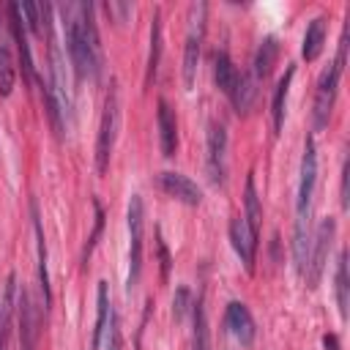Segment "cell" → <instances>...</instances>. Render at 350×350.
Segmentation results:
<instances>
[{
    "label": "cell",
    "instance_id": "obj_7",
    "mask_svg": "<svg viewBox=\"0 0 350 350\" xmlns=\"http://www.w3.org/2000/svg\"><path fill=\"white\" fill-rule=\"evenodd\" d=\"M334 232H336V221L328 216L317 224V232H314V241H309V257H306V282L309 287H317L320 276H323V268H325V260H328V249H331V241H334Z\"/></svg>",
    "mask_w": 350,
    "mask_h": 350
},
{
    "label": "cell",
    "instance_id": "obj_31",
    "mask_svg": "<svg viewBox=\"0 0 350 350\" xmlns=\"http://www.w3.org/2000/svg\"><path fill=\"white\" fill-rule=\"evenodd\" d=\"M112 350H120V345H118V339H115V342H112Z\"/></svg>",
    "mask_w": 350,
    "mask_h": 350
},
{
    "label": "cell",
    "instance_id": "obj_28",
    "mask_svg": "<svg viewBox=\"0 0 350 350\" xmlns=\"http://www.w3.org/2000/svg\"><path fill=\"white\" fill-rule=\"evenodd\" d=\"M183 309H186V290H178V301H175V320H183Z\"/></svg>",
    "mask_w": 350,
    "mask_h": 350
},
{
    "label": "cell",
    "instance_id": "obj_13",
    "mask_svg": "<svg viewBox=\"0 0 350 350\" xmlns=\"http://www.w3.org/2000/svg\"><path fill=\"white\" fill-rule=\"evenodd\" d=\"M19 339H22V350H36V336H38V320L36 312L30 306V295L22 290L19 293Z\"/></svg>",
    "mask_w": 350,
    "mask_h": 350
},
{
    "label": "cell",
    "instance_id": "obj_14",
    "mask_svg": "<svg viewBox=\"0 0 350 350\" xmlns=\"http://www.w3.org/2000/svg\"><path fill=\"white\" fill-rule=\"evenodd\" d=\"M98 312H96V328H93V339H90V350H101V342L107 336V325L112 320V309H109V287L107 282H98Z\"/></svg>",
    "mask_w": 350,
    "mask_h": 350
},
{
    "label": "cell",
    "instance_id": "obj_4",
    "mask_svg": "<svg viewBox=\"0 0 350 350\" xmlns=\"http://www.w3.org/2000/svg\"><path fill=\"white\" fill-rule=\"evenodd\" d=\"M205 3H194L189 11V33L183 44V85L186 90L194 88L197 79V63H200V46H202V33H205Z\"/></svg>",
    "mask_w": 350,
    "mask_h": 350
},
{
    "label": "cell",
    "instance_id": "obj_3",
    "mask_svg": "<svg viewBox=\"0 0 350 350\" xmlns=\"http://www.w3.org/2000/svg\"><path fill=\"white\" fill-rule=\"evenodd\" d=\"M345 55H347V30L342 33V41H339V52H336V60L323 71L320 82H317V93H314V129H323L331 118V109H334V98H336V88H339V77H342V68H345Z\"/></svg>",
    "mask_w": 350,
    "mask_h": 350
},
{
    "label": "cell",
    "instance_id": "obj_21",
    "mask_svg": "<svg viewBox=\"0 0 350 350\" xmlns=\"http://www.w3.org/2000/svg\"><path fill=\"white\" fill-rule=\"evenodd\" d=\"M243 202H246V216H243V221L249 224L252 235L257 238V232H260V219H262V208H260V197H257V189H254V178H246V197H243Z\"/></svg>",
    "mask_w": 350,
    "mask_h": 350
},
{
    "label": "cell",
    "instance_id": "obj_1",
    "mask_svg": "<svg viewBox=\"0 0 350 350\" xmlns=\"http://www.w3.org/2000/svg\"><path fill=\"white\" fill-rule=\"evenodd\" d=\"M314 183H317V150L314 142L306 139L304 159H301V183H298V200H295V232H293V257L298 273L306 268L309 257V221H312V200H314Z\"/></svg>",
    "mask_w": 350,
    "mask_h": 350
},
{
    "label": "cell",
    "instance_id": "obj_30",
    "mask_svg": "<svg viewBox=\"0 0 350 350\" xmlns=\"http://www.w3.org/2000/svg\"><path fill=\"white\" fill-rule=\"evenodd\" d=\"M323 345H325V350H339V339H336L334 334H328V336L323 339Z\"/></svg>",
    "mask_w": 350,
    "mask_h": 350
},
{
    "label": "cell",
    "instance_id": "obj_9",
    "mask_svg": "<svg viewBox=\"0 0 350 350\" xmlns=\"http://www.w3.org/2000/svg\"><path fill=\"white\" fill-rule=\"evenodd\" d=\"M159 183H161V189H164L170 197H175V200L183 202V205H200V200H202L200 186H197L191 178L180 175V172H161Z\"/></svg>",
    "mask_w": 350,
    "mask_h": 350
},
{
    "label": "cell",
    "instance_id": "obj_8",
    "mask_svg": "<svg viewBox=\"0 0 350 350\" xmlns=\"http://www.w3.org/2000/svg\"><path fill=\"white\" fill-rule=\"evenodd\" d=\"M227 172V131L221 123H211L208 129V175L213 183H224Z\"/></svg>",
    "mask_w": 350,
    "mask_h": 350
},
{
    "label": "cell",
    "instance_id": "obj_16",
    "mask_svg": "<svg viewBox=\"0 0 350 350\" xmlns=\"http://www.w3.org/2000/svg\"><path fill=\"white\" fill-rule=\"evenodd\" d=\"M213 79H216L221 93H227V96L232 93V88L238 82V68H235V63L230 60L227 52H216V57H213Z\"/></svg>",
    "mask_w": 350,
    "mask_h": 350
},
{
    "label": "cell",
    "instance_id": "obj_24",
    "mask_svg": "<svg viewBox=\"0 0 350 350\" xmlns=\"http://www.w3.org/2000/svg\"><path fill=\"white\" fill-rule=\"evenodd\" d=\"M16 82V68H14V57L5 46H0V96H11Z\"/></svg>",
    "mask_w": 350,
    "mask_h": 350
},
{
    "label": "cell",
    "instance_id": "obj_23",
    "mask_svg": "<svg viewBox=\"0 0 350 350\" xmlns=\"http://www.w3.org/2000/svg\"><path fill=\"white\" fill-rule=\"evenodd\" d=\"M347 254L342 252L339 254V262H336V306H339V314H342V320H347V304H350V298H347Z\"/></svg>",
    "mask_w": 350,
    "mask_h": 350
},
{
    "label": "cell",
    "instance_id": "obj_27",
    "mask_svg": "<svg viewBox=\"0 0 350 350\" xmlns=\"http://www.w3.org/2000/svg\"><path fill=\"white\" fill-rule=\"evenodd\" d=\"M101 221H104V213H101V205L96 202V230H93V235H90L88 246H85V257L93 252V243H96V238H98V232H101Z\"/></svg>",
    "mask_w": 350,
    "mask_h": 350
},
{
    "label": "cell",
    "instance_id": "obj_25",
    "mask_svg": "<svg viewBox=\"0 0 350 350\" xmlns=\"http://www.w3.org/2000/svg\"><path fill=\"white\" fill-rule=\"evenodd\" d=\"M230 98H232V104H235L238 112H246L249 104H252V98H254V85H252V79L243 77V74H238V82H235Z\"/></svg>",
    "mask_w": 350,
    "mask_h": 350
},
{
    "label": "cell",
    "instance_id": "obj_17",
    "mask_svg": "<svg viewBox=\"0 0 350 350\" xmlns=\"http://www.w3.org/2000/svg\"><path fill=\"white\" fill-rule=\"evenodd\" d=\"M295 68L287 66L284 77L276 82V90H273V101H271V118H273V131L279 134L282 131V123H284V104H287V90H290V79H293Z\"/></svg>",
    "mask_w": 350,
    "mask_h": 350
},
{
    "label": "cell",
    "instance_id": "obj_26",
    "mask_svg": "<svg viewBox=\"0 0 350 350\" xmlns=\"http://www.w3.org/2000/svg\"><path fill=\"white\" fill-rule=\"evenodd\" d=\"M104 11H107V14H112L118 22H126V19L134 14V5H131V3H107V5H104Z\"/></svg>",
    "mask_w": 350,
    "mask_h": 350
},
{
    "label": "cell",
    "instance_id": "obj_22",
    "mask_svg": "<svg viewBox=\"0 0 350 350\" xmlns=\"http://www.w3.org/2000/svg\"><path fill=\"white\" fill-rule=\"evenodd\" d=\"M159 49H161V14L153 11V25H150V55H148V77H145L148 85H150V79L156 77V68H159Z\"/></svg>",
    "mask_w": 350,
    "mask_h": 350
},
{
    "label": "cell",
    "instance_id": "obj_15",
    "mask_svg": "<svg viewBox=\"0 0 350 350\" xmlns=\"http://www.w3.org/2000/svg\"><path fill=\"white\" fill-rule=\"evenodd\" d=\"M323 44H325V16H314V19L306 25L301 55H304L306 60H317L320 52H323Z\"/></svg>",
    "mask_w": 350,
    "mask_h": 350
},
{
    "label": "cell",
    "instance_id": "obj_29",
    "mask_svg": "<svg viewBox=\"0 0 350 350\" xmlns=\"http://www.w3.org/2000/svg\"><path fill=\"white\" fill-rule=\"evenodd\" d=\"M347 175H350V167L345 164V170H342V208H347Z\"/></svg>",
    "mask_w": 350,
    "mask_h": 350
},
{
    "label": "cell",
    "instance_id": "obj_18",
    "mask_svg": "<svg viewBox=\"0 0 350 350\" xmlns=\"http://www.w3.org/2000/svg\"><path fill=\"white\" fill-rule=\"evenodd\" d=\"M276 55H279V44L276 38H265L254 55V79H265L276 63Z\"/></svg>",
    "mask_w": 350,
    "mask_h": 350
},
{
    "label": "cell",
    "instance_id": "obj_10",
    "mask_svg": "<svg viewBox=\"0 0 350 350\" xmlns=\"http://www.w3.org/2000/svg\"><path fill=\"white\" fill-rule=\"evenodd\" d=\"M230 241H232V249L238 252L241 262L246 265V271L254 268V249H257V238L252 235L249 224L243 221V216H235L230 221Z\"/></svg>",
    "mask_w": 350,
    "mask_h": 350
},
{
    "label": "cell",
    "instance_id": "obj_6",
    "mask_svg": "<svg viewBox=\"0 0 350 350\" xmlns=\"http://www.w3.org/2000/svg\"><path fill=\"white\" fill-rule=\"evenodd\" d=\"M129 290H134V284L139 282L142 273V227H145V213H142V200L139 194H131L129 202Z\"/></svg>",
    "mask_w": 350,
    "mask_h": 350
},
{
    "label": "cell",
    "instance_id": "obj_12",
    "mask_svg": "<svg viewBox=\"0 0 350 350\" xmlns=\"http://www.w3.org/2000/svg\"><path fill=\"white\" fill-rule=\"evenodd\" d=\"M159 142H161V153L170 159L175 156V148H178V123H175V115L170 109V104L161 98L159 101Z\"/></svg>",
    "mask_w": 350,
    "mask_h": 350
},
{
    "label": "cell",
    "instance_id": "obj_19",
    "mask_svg": "<svg viewBox=\"0 0 350 350\" xmlns=\"http://www.w3.org/2000/svg\"><path fill=\"white\" fill-rule=\"evenodd\" d=\"M33 216H36V241H38V282H41L44 306H49L52 293H49V271H46V243H44V230H41V221H38L36 208H33Z\"/></svg>",
    "mask_w": 350,
    "mask_h": 350
},
{
    "label": "cell",
    "instance_id": "obj_11",
    "mask_svg": "<svg viewBox=\"0 0 350 350\" xmlns=\"http://www.w3.org/2000/svg\"><path fill=\"white\" fill-rule=\"evenodd\" d=\"M227 325H230L232 336H235L241 345H252V342H254V320H252L249 309H246L241 301L227 304Z\"/></svg>",
    "mask_w": 350,
    "mask_h": 350
},
{
    "label": "cell",
    "instance_id": "obj_2",
    "mask_svg": "<svg viewBox=\"0 0 350 350\" xmlns=\"http://www.w3.org/2000/svg\"><path fill=\"white\" fill-rule=\"evenodd\" d=\"M60 14L66 19V49H68V57L74 63L77 77L79 79H85V77L96 79L101 71L104 55L93 52V46L88 44V22H85L82 3L79 5H60Z\"/></svg>",
    "mask_w": 350,
    "mask_h": 350
},
{
    "label": "cell",
    "instance_id": "obj_20",
    "mask_svg": "<svg viewBox=\"0 0 350 350\" xmlns=\"http://www.w3.org/2000/svg\"><path fill=\"white\" fill-rule=\"evenodd\" d=\"M14 293H16V282H14V273H11L8 276V284H5V293H3V301H0V350L8 347V325H11Z\"/></svg>",
    "mask_w": 350,
    "mask_h": 350
},
{
    "label": "cell",
    "instance_id": "obj_5",
    "mask_svg": "<svg viewBox=\"0 0 350 350\" xmlns=\"http://www.w3.org/2000/svg\"><path fill=\"white\" fill-rule=\"evenodd\" d=\"M115 137H118V90L112 85L107 93V101H104V112H101V123H98V139H96V167L101 175L109 167Z\"/></svg>",
    "mask_w": 350,
    "mask_h": 350
}]
</instances>
